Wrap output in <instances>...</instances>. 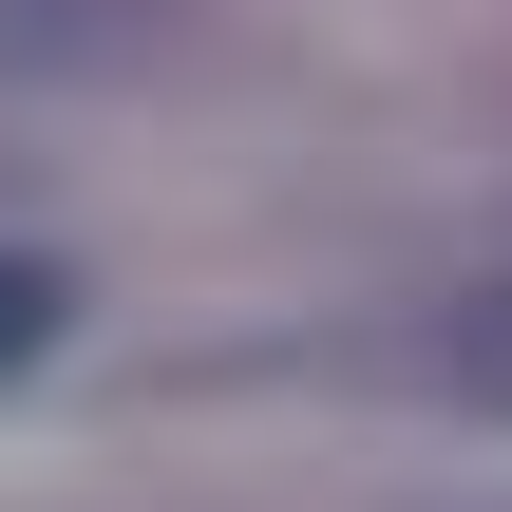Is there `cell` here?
<instances>
[{
    "instance_id": "cell-1",
    "label": "cell",
    "mask_w": 512,
    "mask_h": 512,
    "mask_svg": "<svg viewBox=\"0 0 512 512\" xmlns=\"http://www.w3.org/2000/svg\"><path fill=\"white\" fill-rule=\"evenodd\" d=\"M57 323H76V285H57L38 247H0V380H38V361H57Z\"/></svg>"
},
{
    "instance_id": "cell-2",
    "label": "cell",
    "mask_w": 512,
    "mask_h": 512,
    "mask_svg": "<svg viewBox=\"0 0 512 512\" xmlns=\"http://www.w3.org/2000/svg\"><path fill=\"white\" fill-rule=\"evenodd\" d=\"M437 380H456L475 418H512V285H475V304H456V342H437Z\"/></svg>"
}]
</instances>
